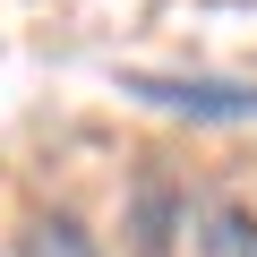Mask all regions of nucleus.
<instances>
[{"label":"nucleus","mask_w":257,"mask_h":257,"mask_svg":"<svg viewBox=\"0 0 257 257\" xmlns=\"http://www.w3.org/2000/svg\"><path fill=\"white\" fill-rule=\"evenodd\" d=\"M120 94L155 111L206 120V128H248L257 120V77H172V69H120Z\"/></svg>","instance_id":"nucleus-1"},{"label":"nucleus","mask_w":257,"mask_h":257,"mask_svg":"<svg viewBox=\"0 0 257 257\" xmlns=\"http://www.w3.org/2000/svg\"><path fill=\"white\" fill-rule=\"evenodd\" d=\"M189 223L172 180H138V257H172V231Z\"/></svg>","instance_id":"nucleus-2"},{"label":"nucleus","mask_w":257,"mask_h":257,"mask_svg":"<svg viewBox=\"0 0 257 257\" xmlns=\"http://www.w3.org/2000/svg\"><path fill=\"white\" fill-rule=\"evenodd\" d=\"M197 257H257V214L248 206H206V223H197Z\"/></svg>","instance_id":"nucleus-3"},{"label":"nucleus","mask_w":257,"mask_h":257,"mask_svg":"<svg viewBox=\"0 0 257 257\" xmlns=\"http://www.w3.org/2000/svg\"><path fill=\"white\" fill-rule=\"evenodd\" d=\"M18 257H103V248H94V231H86L77 214H35Z\"/></svg>","instance_id":"nucleus-4"}]
</instances>
